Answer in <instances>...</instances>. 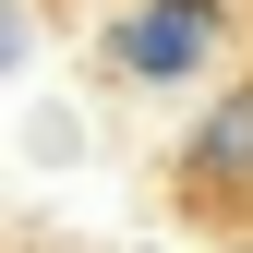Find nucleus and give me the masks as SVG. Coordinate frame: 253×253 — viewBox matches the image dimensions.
Here are the masks:
<instances>
[{"instance_id":"f257e3e1","label":"nucleus","mask_w":253,"mask_h":253,"mask_svg":"<svg viewBox=\"0 0 253 253\" xmlns=\"http://www.w3.org/2000/svg\"><path fill=\"white\" fill-rule=\"evenodd\" d=\"M217 48H229V0H145V12L109 24V60L133 84H193Z\"/></svg>"}]
</instances>
